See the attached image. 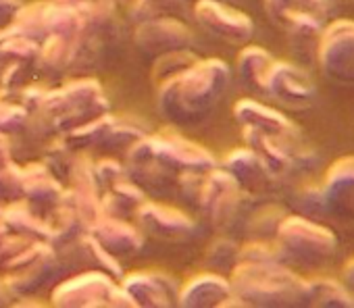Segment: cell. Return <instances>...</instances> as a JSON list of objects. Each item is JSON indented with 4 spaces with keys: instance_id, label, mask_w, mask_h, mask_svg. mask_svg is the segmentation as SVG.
Returning <instances> with one entry per match:
<instances>
[{
    "instance_id": "cell-1",
    "label": "cell",
    "mask_w": 354,
    "mask_h": 308,
    "mask_svg": "<svg viewBox=\"0 0 354 308\" xmlns=\"http://www.w3.org/2000/svg\"><path fill=\"white\" fill-rule=\"evenodd\" d=\"M279 244L292 260L304 267L325 264L337 248L335 235L327 227L304 217H290L283 221Z\"/></svg>"
},
{
    "instance_id": "cell-2",
    "label": "cell",
    "mask_w": 354,
    "mask_h": 308,
    "mask_svg": "<svg viewBox=\"0 0 354 308\" xmlns=\"http://www.w3.org/2000/svg\"><path fill=\"white\" fill-rule=\"evenodd\" d=\"M317 59L325 77L354 86V21H335L321 34Z\"/></svg>"
},
{
    "instance_id": "cell-3",
    "label": "cell",
    "mask_w": 354,
    "mask_h": 308,
    "mask_svg": "<svg viewBox=\"0 0 354 308\" xmlns=\"http://www.w3.org/2000/svg\"><path fill=\"white\" fill-rule=\"evenodd\" d=\"M321 188L327 202V215L354 223V157L335 161Z\"/></svg>"
},
{
    "instance_id": "cell-4",
    "label": "cell",
    "mask_w": 354,
    "mask_h": 308,
    "mask_svg": "<svg viewBox=\"0 0 354 308\" xmlns=\"http://www.w3.org/2000/svg\"><path fill=\"white\" fill-rule=\"evenodd\" d=\"M269 88L273 96H277L292 108H306L315 100V86L310 84L308 75L290 65H279L271 69Z\"/></svg>"
},
{
    "instance_id": "cell-5",
    "label": "cell",
    "mask_w": 354,
    "mask_h": 308,
    "mask_svg": "<svg viewBox=\"0 0 354 308\" xmlns=\"http://www.w3.org/2000/svg\"><path fill=\"white\" fill-rule=\"evenodd\" d=\"M308 304L321 308H352V291L335 279H313L308 281Z\"/></svg>"
},
{
    "instance_id": "cell-6",
    "label": "cell",
    "mask_w": 354,
    "mask_h": 308,
    "mask_svg": "<svg viewBox=\"0 0 354 308\" xmlns=\"http://www.w3.org/2000/svg\"><path fill=\"white\" fill-rule=\"evenodd\" d=\"M296 209L304 217L321 219L327 215V202L321 186H304L296 192Z\"/></svg>"
},
{
    "instance_id": "cell-7",
    "label": "cell",
    "mask_w": 354,
    "mask_h": 308,
    "mask_svg": "<svg viewBox=\"0 0 354 308\" xmlns=\"http://www.w3.org/2000/svg\"><path fill=\"white\" fill-rule=\"evenodd\" d=\"M342 283L352 291V296H354V258H350L348 262H346V267H344V271H342Z\"/></svg>"
},
{
    "instance_id": "cell-8",
    "label": "cell",
    "mask_w": 354,
    "mask_h": 308,
    "mask_svg": "<svg viewBox=\"0 0 354 308\" xmlns=\"http://www.w3.org/2000/svg\"><path fill=\"white\" fill-rule=\"evenodd\" d=\"M352 3H354V0H352Z\"/></svg>"
}]
</instances>
